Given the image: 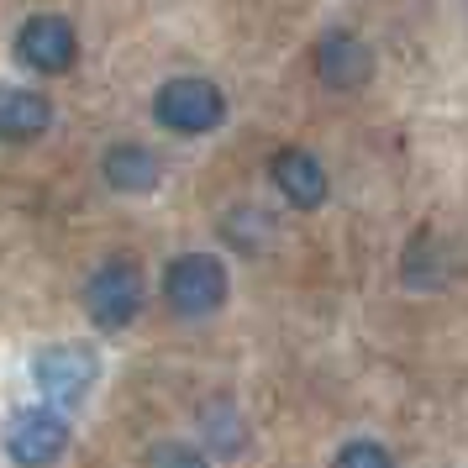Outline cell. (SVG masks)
Returning a JSON list of instances; mask_svg holds the SVG:
<instances>
[{"instance_id": "6da1fadb", "label": "cell", "mask_w": 468, "mask_h": 468, "mask_svg": "<svg viewBox=\"0 0 468 468\" xmlns=\"http://www.w3.org/2000/svg\"><path fill=\"white\" fill-rule=\"evenodd\" d=\"M227 290H232V279H227V263L216 253H179L164 269V300H169L174 316H185V321H200L211 311H221Z\"/></svg>"}, {"instance_id": "7a4b0ae2", "label": "cell", "mask_w": 468, "mask_h": 468, "mask_svg": "<svg viewBox=\"0 0 468 468\" xmlns=\"http://www.w3.org/2000/svg\"><path fill=\"white\" fill-rule=\"evenodd\" d=\"M153 116H158V127L179 132V137H206L227 122V95L200 74H179L169 85H158Z\"/></svg>"}, {"instance_id": "3957f363", "label": "cell", "mask_w": 468, "mask_h": 468, "mask_svg": "<svg viewBox=\"0 0 468 468\" xmlns=\"http://www.w3.org/2000/svg\"><path fill=\"white\" fill-rule=\"evenodd\" d=\"M143 295H148V284H143V269L132 258H111V263H101L85 279V311L101 332L132 326V321L143 316Z\"/></svg>"}, {"instance_id": "277c9868", "label": "cell", "mask_w": 468, "mask_h": 468, "mask_svg": "<svg viewBox=\"0 0 468 468\" xmlns=\"http://www.w3.org/2000/svg\"><path fill=\"white\" fill-rule=\"evenodd\" d=\"M69 421L58 405H32V410H16L11 426H5V458L16 468H53L69 452Z\"/></svg>"}, {"instance_id": "5b68a950", "label": "cell", "mask_w": 468, "mask_h": 468, "mask_svg": "<svg viewBox=\"0 0 468 468\" xmlns=\"http://www.w3.org/2000/svg\"><path fill=\"white\" fill-rule=\"evenodd\" d=\"M95 374H101V363L90 347H74V342H58V347H43L37 358H32V379L43 389L53 405H80L95 389Z\"/></svg>"}, {"instance_id": "8992f818", "label": "cell", "mask_w": 468, "mask_h": 468, "mask_svg": "<svg viewBox=\"0 0 468 468\" xmlns=\"http://www.w3.org/2000/svg\"><path fill=\"white\" fill-rule=\"evenodd\" d=\"M80 58V37H74V22L69 16H27L22 32H16V64L32 69V74H64Z\"/></svg>"}, {"instance_id": "52a82bcc", "label": "cell", "mask_w": 468, "mask_h": 468, "mask_svg": "<svg viewBox=\"0 0 468 468\" xmlns=\"http://www.w3.org/2000/svg\"><path fill=\"white\" fill-rule=\"evenodd\" d=\"M311 58H316L321 85H332V90H358V85H368V74H374V48L363 43L358 32H342V27H332V32L321 37Z\"/></svg>"}, {"instance_id": "ba28073f", "label": "cell", "mask_w": 468, "mask_h": 468, "mask_svg": "<svg viewBox=\"0 0 468 468\" xmlns=\"http://www.w3.org/2000/svg\"><path fill=\"white\" fill-rule=\"evenodd\" d=\"M269 174H274V190L284 195L295 211H316L321 200H326V169H321L305 148H279Z\"/></svg>"}, {"instance_id": "9c48e42d", "label": "cell", "mask_w": 468, "mask_h": 468, "mask_svg": "<svg viewBox=\"0 0 468 468\" xmlns=\"http://www.w3.org/2000/svg\"><path fill=\"white\" fill-rule=\"evenodd\" d=\"M53 127V101L43 90L0 85V143H37Z\"/></svg>"}, {"instance_id": "30bf717a", "label": "cell", "mask_w": 468, "mask_h": 468, "mask_svg": "<svg viewBox=\"0 0 468 468\" xmlns=\"http://www.w3.org/2000/svg\"><path fill=\"white\" fill-rule=\"evenodd\" d=\"M101 174H106V185L116 195H148V190H158L164 164H158V153L143 148V143H116V148H106V158H101Z\"/></svg>"}, {"instance_id": "8fae6325", "label": "cell", "mask_w": 468, "mask_h": 468, "mask_svg": "<svg viewBox=\"0 0 468 468\" xmlns=\"http://www.w3.org/2000/svg\"><path fill=\"white\" fill-rule=\"evenodd\" d=\"M200 431H206V442H211L216 458H232V452H242V442H248V426H242L232 400L206 405V410H200Z\"/></svg>"}, {"instance_id": "7c38bea8", "label": "cell", "mask_w": 468, "mask_h": 468, "mask_svg": "<svg viewBox=\"0 0 468 468\" xmlns=\"http://www.w3.org/2000/svg\"><path fill=\"white\" fill-rule=\"evenodd\" d=\"M148 468H211V452L190 442H158L148 447Z\"/></svg>"}, {"instance_id": "4fadbf2b", "label": "cell", "mask_w": 468, "mask_h": 468, "mask_svg": "<svg viewBox=\"0 0 468 468\" xmlns=\"http://www.w3.org/2000/svg\"><path fill=\"white\" fill-rule=\"evenodd\" d=\"M332 468H395V458H389L379 442H347L337 458H332Z\"/></svg>"}]
</instances>
